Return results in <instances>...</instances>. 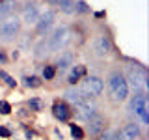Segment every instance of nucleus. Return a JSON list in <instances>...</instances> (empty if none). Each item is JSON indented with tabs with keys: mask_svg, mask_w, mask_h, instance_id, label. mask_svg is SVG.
<instances>
[{
	"mask_svg": "<svg viewBox=\"0 0 149 140\" xmlns=\"http://www.w3.org/2000/svg\"><path fill=\"white\" fill-rule=\"evenodd\" d=\"M108 86H110V97L116 103H121L127 99L129 95V84L125 80V77L119 71H114L108 78Z\"/></svg>",
	"mask_w": 149,
	"mask_h": 140,
	"instance_id": "nucleus-1",
	"label": "nucleus"
},
{
	"mask_svg": "<svg viewBox=\"0 0 149 140\" xmlns=\"http://www.w3.org/2000/svg\"><path fill=\"white\" fill-rule=\"evenodd\" d=\"M19 32H21V19L11 15L8 19H4L2 22H0V39L4 41V43H9V41L17 39Z\"/></svg>",
	"mask_w": 149,
	"mask_h": 140,
	"instance_id": "nucleus-2",
	"label": "nucleus"
},
{
	"mask_svg": "<svg viewBox=\"0 0 149 140\" xmlns=\"http://www.w3.org/2000/svg\"><path fill=\"white\" fill-rule=\"evenodd\" d=\"M69 41H71V30H69L67 26H60L52 32V36L47 39V43H49L50 52H58V50H62Z\"/></svg>",
	"mask_w": 149,
	"mask_h": 140,
	"instance_id": "nucleus-3",
	"label": "nucleus"
},
{
	"mask_svg": "<svg viewBox=\"0 0 149 140\" xmlns=\"http://www.w3.org/2000/svg\"><path fill=\"white\" fill-rule=\"evenodd\" d=\"M125 80H129L130 82V86H132V90H136V92H142L143 88H146V80H147V73H146V69L143 67H140V65H136L134 69H130V73H129V78H125Z\"/></svg>",
	"mask_w": 149,
	"mask_h": 140,
	"instance_id": "nucleus-4",
	"label": "nucleus"
},
{
	"mask_svg": "<svg viewBox=\"0 0 149 140\" xmlns=\"http://www.w3.org/2000/svg\"><path fill=\"white\" fill-rule=\"evenodd\" d=\"M80 92H82L86 97H95V95H101V92H102V80H101L99 77H88L86 80L82 82Z\"/></svg>",
	"mask_w": 149,
	"mask_h": 140,
	"instance_id": "nucleus-5",
	"label": "nucleus"
},
{
	"mask_svg": "<svg viewBox=\"0 0 149 140\" xmlns=\"http://www.w3.org/2000/svg\"><path fill=\"white\" fill-rule=\"evenodd\" d=\"M130 108L134 110V114H138L140 118H142L143 123L149 121V116H147V97L143 95L142 92H138L136 95H134L132 103H130Z\"/></svg>",
	"mask_w": 149,
	"mask_h": 140,
	"instance_id": "nucleus-6",
	"label": "nucleus"
},
{
	"mask_svg": "<svg viewBox=\"0 0 149 140\" xmlns=\"http://www.w3.org/2000/svg\"><path fill=\"white\" fill-rule=\"evenodd\" d=\"M54 19H56V13L52 11V9H47V11L43 13V15H41L39 19H37V24H36V30H37V34H45V32L49 30L50 26H52Z\"/></svg>",
	"mask_w": 149,
	"mask_h": 140,
	"instance_id": "nucleus-7",
	"label": "nucleus"
},
{
	"mask_svg": "<svg viewBox=\"0 0 149 140\" xmlns=\"http://www.w3.org/2000/svg\"><path fill=\"white\" fill-rule=\"evenodd\" d=\"M37 19H39V8H37V4H26L24 9H22V21L28 22V24H34L37 22Z\"/></svg>",
	"mask_w": 149,
	"mask_h": 140,
	"instance_id": "nucleus-8",
	"label": "nucleus"
},
{
	"mask_svg": "<svg viewBox=\"0 0 149 140\" xmlns=\"http://www.w3.org/2000/svg\"><path fill=\"white\" fill-rule=\"evenodd\" d=\"M93 50H95L97 56H106L110 52V39L106 36L95 37V41H93Z\"/></svg>",
	"mask_w": 149,
	"mask_h": 140,
	"instance_id": "nucleus-9",
	"label": "nucleus"
},
{
	"mask_svg": "<svg viewBox=\"0 0 149 140\" xmlns=\"http://www.w3.org/2000/svg\"><path fill=\"white\" fill-rule=\"evenodd\" d=\"M52 114H54V118L60 120V121H67L69 118H71V110H69V106L65 105V103H62V101H56L54 103Z\"/></svg>",
	"mask_w": 149,
	"mask_h": 140,
	"instance_id": "nucleus-10",
	"label": "nucleus"
},
{
	"mask_svg": "<svg viewBox=\"0 0 149 140\" xmlns=\"http://www.w3.org/2000/svg\"><path fill=\"white\" fill-rule=\"evenodd\" d=\"M138 136H140V127L136 123H127L121 129V133L118 134V138H121V140H136Z\"/></svg>",
	"mask_w": 149,
	"mask_h": 140,
	"instance_id": "nucleus-11",
	"label": "nucleus"
},
{
	"mask_svg": "<svg viewBox=\"0 0 149 140\" xmlns=\"http://www.w3.org/2000/svg\"><path fill=\"white\" fill-rule=\"evenodd\" d=\"M104 129V118H101V116H93V118L88 120V131H90L91 136H95V134H99L101 131Z\"/></svg>",
	"mask_w": 149,
	"mask_h": 140,
	"instance_id": "nucleus-12",
	"label": "nucleus"
},
{
	"mask_svg": "<svg viewBox=\"0 0 149 140\" xmlns=\"http://www.w3.org/2000/svg\"><path fill=\"white\" fill-rule=\"evenodd\" d=\"M77 116L80 120H90V118H93L95 116V106L93 105H88L86 101L84 103H80V105H77Z\"/></svg>",
	"mask_w": 149,
	"mask_h": 140,
	"instance_id": "nucleus-13",
	"label": "nucleus"
},
{
	"mask_svg": "<svg viewBox=\"0 0 149 140\" xmlns=\"http://www.w3.org/2000/svg\"><path fill=\"white\" fill-rule=\"evenodd\" d=\"M15 8H17L15 0H4V2H0V21L11 17L15 13Z\"/></svg>",
	"mask_w": 149,
	"mask_h": 140,
	"instance_id": "nucleus-14",
	"label": "nucleus"
},
{
	"mask_svg": "<svg viewBox=\"0 0 149 140\" xmlns=\"http://www.w3.org/2000/svg\"><path fill=\"white\" fill-rule=\"evenodd\" d=\"M63 95H65V99H67V101H73L74 105H80V103H84V101L88 99V97L84 95L80 90H77V88H69V90H65Z\"/></svg>",
	"mask_w": 149,
	"mask_h": 140,
	"instance_id": "nucleus-15",
	"label": "nucleus"
},
{
	"mask_svg": "<svg viewBox=\"0 0 149 140\" xmlns=\"http://www.w3.org/2000/svg\"><path fill=\"white\" fill-rule=\"evenodd\" d=\"M56 65H58L60 69H67L69 65H73V52H69V50H65V52H60Z\"/></svg>",
	"mask_w": 149,
	"mask_h": 140,
	"instance_id": "nucleus-16",
	"label": "nucleus"
},
{
	"mask_svg": "<svg viewBox=\"0 0 149 140\" xmlns=\"http://www.w3.org/2000/svg\"><path fill=\"white\" fill-rule=\"evenodd\" d=\"M34 54H36V58H39V60H41V58H45V56H49V54H50V50H49V43H47L45 39H41L39 43L36 45V52H34Z\"/></svg>",
	"mask_w": 149,
	"mask_h": 140,
	"instance_id": "nucleus-17",
	"label": "nucleus"
},
{
	"mask_svg": "<svg viewBox=\"0 0 149 140\" xmlns=\"http://www.w3.org/2000/svg\"><path fill=\"white\" fill-rule=\"evenodd\" d=\"M84 75H86V65H74V69H73L71 77H69V82L74 84L80 77H84Z\"/></svg>",
	"mask_w": 149,
	"mask_h": 140,
	"instance_id": "nucleus-18",
	"label": "nucleus"
},
{
	"mask_svg": "<svg viewBox=\"0 0 149 140\" xmlns=\"http://www.w3.org/2000/svg\"><path fill=\"white\" fill-rule=\"evenodd\" d=\"M28 108L34 112H41V110H45V101H41L39 97H32L28 101Z\"/></svg>",
	"mask_w": 149,
	"mask_h": 140,
	"instance_id": "nucleus-19",
	"label": "nucleus"
},
{
	"mask_svg": "<svg viewBox=\"0 0 149 140\" xmlns=\"http://www.w3.org/2000/svg\"><path fill=\"white\" fill-rule=\"evenodd\" d=\"M60 9L63 13H73L74 11V0H58Z\"/></svg>",
	"mask_w": 149,
	"mask_h": 140,
	"instance_id": "nucleus-20",
	"label": "nucleus"
},
{
	"mask_svg": "<svg viewBox=\"0 0 149 140\" xmlns=\"http://www.w3.org/2000/svg\"><path fill=\"white\" fill-rule=\"evenodd\" d=\"M0 78H2V80L6 82L9 88H15V86H17V80H15V78L11 77V75H8L6 71H0Z\"/></svg>",
	"mask_w": 149,
	"mask_h": 140,
	"instance_id": "nucleus-21",
	"label": "nucleus"
},
{
	"mask_svg": "<svg viewBox=\"0 0 149 140\" xmlns=\"http://www.w3.org/2000/svg\"><path fill=\"white\" fill-rule=\"evenodd\" d=\"M54 75H56V67H54V65H45V67H43V78H45V80L54 78Z\"/></svg>",
	"mask_w": 149,
	"mask_h": 140,
	"instance_id": "nucleus-22",
	"label": "nucleus"
},
{
	"mask_svg": "<svg viewBox=\"0 0 149 140\" xmlns=\"http://www.w3.org/2000/svg\"><path fill=\"white\" fill-rule=\"evenodd\" d=\"M71 134H73L74 140H82V138H84V131L78 127V125H74V123L71 125Z\"/></svg>",
	"mask_w": 149,
	"mask_h": 140,
	"instance_id": "nucleus-23",
	"label": "nucleus"
},
{
	"mask_svg": "<svg viewBox=\"0 0 149 140\" xmlns=\"http://www.w3.org/2000/svg\"><path fill=\"white\" fill-rule=\"evenodd\" d=\"M74 9H77V11H80V13H90V6H88L84 0H78V2L74 4Z\"/></svg>",
	"mask_w": 149,
	"mask_h": 140,
	"instance_id": "nucleus-24",
	"label": "nucleus"
},
{
	"mask_svg": "<svg viewBox=\"0 0 149 140\" xmlns=\"http://www.w3.org/2000/svg\"><path fill=\"white\" fill-rule=\"evenodd\" d=\"M26 86L28 88H39L41 86V80L37 77H28L26 78Z\"/></svg>",
	"mask_w": 149,
	"mask_h": 140,
	"instance_id": "nucleus-25",
	"label": "nucleus"
},
{
	"mask_svg": "<svg viewBox=\"0 0 149 140\" xmlns=\"http://www.w3.org/2000/svg\"><path fill=\"white\" fill-rule=\"evenodd\" d=\"M9 112H11V105H9L8 101H0V114L8 116Z\"/></svg>",
	"mask_w": 149,
	"mask_h": 140,
	"instance_id": "nucleus-26",
	"label": "nucleus"
},
{
	"mask_svg": "<svg viewBox=\"0 0 149 140\" xmlns=\"http://www.w3.org/2000/svg\"><path fill=\"white\" fill-rule=\"evenodd\" d=\"M116 138V133H112V131H108V133H104L99 140H114Z\"/></svg>",
	"mask_w": 149,
	"mask_h": 140,
	"instance_id": "nucleus-27",
	"label": "nucleus"
},
{
	"mask_svg": "<svg viewBox=\"0 0 149 140\" xmlns=\"http://www.w3.org/2000/svg\"><path fill=\"white\" fill-rule=\"evenodd\" d=\"M9 129H6V127H0V136H9Z\"/></svg>",
	"mask_w": 149,
	"mask_h": 140,
	"instance_id": "nucleus-28",
	"label": "nucleus"
},
{
	"mask_svg": "<svg viewBox=\"0 0 149 140\" xmlns=\"http://www.w3.org/2000/svg\"><path fill=\"white\" fill-rule=\"evenodd\" d=\"M95 17H97V19H101V17H104V11H97V13H95Z\"/></svg>",
	"mask_w": 149,
	"mask_h": 140,
	"instance_id": "nucleus-29",
	"label": "nucleus"
},
{
	"mask_svg": "<svg viewBox=\"0 0 149 140\" xmlns=\"http://www.w3.org/2000/svg\"><path fill=\"white\" fill-rule=\"evenodd\" d=\"M6 62V56H4V52H0V64Z\"/></svg>",
	"mask_w": 149,
	"mask_h": 140,
	"instance_id": "nucleus-30",
	"label": "nucleus"
},
{
	"mask_svg": "<svg viewBox=\"0 0 149 140\" xmlns=\"http://www.w3.org/2000/svg\"><path fill=\"white\" fill-rule=\"evenodd\" d=\"M47 2H50V4H56V2H58V0H47Z\"/></svg>",
	"mask_w": 149,
	"mask_h": 140,
	"instance_id": "nucleus-31",
	"label": "nucleus"
},
{
	"mask_svg": "<svg viewBox=\"0 0 149 140\" xmlns=\"http://www.w3.org/2000/svg\"><path fill=\"white\" fill-rule=\"evenodd\" d=\"M0 2H4V0H0Z\"/></svg>",
	"mask_w": 149,
	"mask_h": 140,
	"instance_id": "nucleus-32",
	"label": "nucleus"
}]
</instances>
